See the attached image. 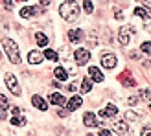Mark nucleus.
Listing matches in <instances>:
<instances>
[{
    "label": "nucleus",
    "instance_id": "nucleus-1",
    "mask_svg": "<svg viewBox=\"0 0 151 136\" xmlns=\"http://www.w3.org/2000/svg\"><path fill=\"white\" fill-rule=\"evenodd\" d=\"M59 15L68 20V22H76L79 17V6L78 2H74V0H68V2H63L61 7H59Z\"/></svg>",
    "mask_w": 151,
    "mask_h": 136
},
{
    "label": "nucleus",
    "instance_id": "nucleus-2",
    "mask_svg": "<svg viewBox=\"0 0 151 136\" xmlns=\"http://www.w3.org/2000/svg\"><path fill=\"white\" fill-rule=\"evenodd\" d=\"M2 46H4V50H6L7 57H9V61H11L13 64H19V63H20V54H19V46H17V44H15L11 39L4 37V39H2Z\"/></svg>",
    "mask_w": 151,
    "mask_h": 136
},
{
    "label": "nucleus",
    "instance_id": "nucleus-3",
    "mask_svg": "<svg viewBox=\"0 0 151 136\" xmlns=\"http://www.w3.org/2000/svg\"><path fill=\"white\" fill-rule=\"evenodd\" d=\"M6 85H7V88H9L15 96H20V87H19L17 77H15L13 74H7V75H6Z\"/></svg>",
    "mask_w": 151,
    "mask_h": 136
},
{
    "label": "nucleus",
    "instance_id": "nucleus-4",
    "mask_svg": "<svg viewBox=\"0 0 151 136\" xmlns=\"http://www.w3.org/2000/svg\"><path fill=\"white\" fill-rule=\"evenodd\" d=\"M74 57H76V63L78 64H87L88 59H90V52L85 50V48H79V50H76Z\"/></svg>",
    "mask_w": 151,
    "mask_h": 136
},
{
    "label": "nucleus",
    "instance_id": "nucleus-5",
    "mask_svg": "<svg viewBox=\"0 0 151 136\" xmlns=\"http://www.w3.org/2000/svg\"><path fill=\"white\" fill-rule=\"evenodd\" d=\"M83 123L87 127H100L101 120H98L94 112H85V116H83Z\"/></svg>",
    "mask_w": 151,
    "mask_h": 136
},
{
    "label": "nucleus",
    "instance_id": "nucleus-6",
    "mask_svg": "<svg viewBox=\"0 0 151 136\" xmlns=\"http://www.w3.org/2000/svg\"><path fill=\"white\" fill-rule=\"evenodd\" d=\"M116 63H118V59H116L114 54H105V55H101V66L103 68H114Z\"/></svg>",
    "mask_w": 151,
    "mask_h": 136
},
{
    "label": "nucleus",
    "instance_id": "nucleus-7",
    "mask_svg": "<svg viewBox=\"0 0 151 136\" xmlns=\"http://www.w3.org/2000/svg\"><path fill=\"white\" fill-rule=\"evenodd\" d=\"M118 41H120V44H124V46H127V44H129V41H131V33H129V28H127V26H124L122 29H120Z\"/></svg>",
    "mask_w": 151,
    "mask_h": 136
},
{
    "label": "nucleus",
    "instance_id": "nucleus-8",
    "mask_svg": "<svg viewBox=\"0 0 151 136\" xmlns=\"http://www.w3.org/2000/svg\"><path fill=\"white\" fill-rule=\"evenodd\" d=\"M83 37H85V33H83L81 29H70V31H68V41L74 42V44L81 42V41H83Z\"/></svg>",
    "mask_w": 151,
    "mask_h": 136
},
{
    "label": "nucleus",
    "instance_id": "nucleus-9",
    "mask_svg": "<svg viewBox=\"0 0 151 136\" xmlns=\"http://www.w3.org/2000/svg\"><path fill=\"white\" fill-rule=\"evenodd\" d=\"M116 114H118L116 105H109V107H105L103 110H100V118H114Z\"/></svg>",
    "mask_w": 151,
    "mask_h": 136
},
{
    "label": "nucleus",
    "instance_id": "nucleus-10",
    "mask_svg": "<svg viewBox=\"0 0 151 136\" xmlns=\"http://www.w3.org/2000/svg\"><path fill=\"white\" fill-rule=\"evenodd\" d=\"M88 75H90V79L96 81V83H101L103 81V74H101L100 68H96V66H90L88 68Z\"/></svg>",
    "mask_w": 151,
    "mask_h": 136
},
{
    "label": "nucleus",
    "instance_id": "nucleus-11",
    "mask_svg": "<svg viewBox=\"0 0 151 136\" xmlns=\"http://www.w3.org/2000/svg\"><path fill=\"white\" fill-rule=\"evenodd\" d=\"M28 61L32 63V64H39L41 61H42V55H41V52L39 50H32L28 54Z\"/></svg>",
    "mask_w": 151,
    "mask_h": 136
},
{
    "label": "nucleus",
    "instance_id": "nucleus-12",
    "mask_svg": "<svg viewBox=\"0 0 151 136\" xmlns=\"http://www.w3.org/2000/svg\"><path fill=\"white\" fill-rule=\"evenodd\" d=\"M32 103H33V107L39 109V110H46V109H48L46 101H44L41 96H33V97H32Z\"/></svg>",
    "mask_w": 151,
    "mask_h": 136
},
{
    "label": "nucleus",
    "instance_id": "nucleus-13",
    "mask_svg": "<svg viewBox=\"0 0 151 136\" xmlns=\"http://www.w3.org/2000/svg\"><path fill=\"white\" fill-rule=\"evenodd\" d=\"M79 105H81V97H79V96H74L68 103H65V107L68 109V110H78Z\"/></svg>",
    "mask_w": 151,
    "mask_h": 136
},
{
    "label": "nucleus",
    "instance_id": "nucleus-14",
    "mask_svg": "<svg viewBox=\"0 0 151 136\" xmlns=\"http://www.w3.org/2000/svg\"><path fill=\"white\" fill-rule=\"evenodd\" d=\"M127 131H129V127H127V123L124 122V120H116V122H114V132L125 134Z\"/></svg>",
    "mask_w": 151,
    "mask_h": 136
},
{
    "label": "nucleus",
    "instance_id": "nucleus-15",
    "mask_svg": "<svg viewBox=\"0 0 151 136\" xmlns=\"http://www.w3.org/2000/svg\"><path fill=\"white\" fill-rule=\"evenodd\" d=\"M134 15H137V17H140V19H144L146 22L151 19V15H149V9H147V7H137V9H134Z\"/></svg>",
    "mask_w": 151,
    "mask_h": 136
},
{
    "label": "nucleus",
    "instance_id": "nucleus-16",
    "mask_svg": "<svg viewBox=\"0 0 151 136\" xmlns=\"http://www.w3.org/2000/svg\"><path fill=\"white\" fill-rule=\"evenodd\" d=\"M37 11H39V7H22V9H20V17L29 19V17H33V15H37Z\"/></svg>",
    "mask_w": 151,
    "mask_h": 136
},
{
    "label": "nucleus",
    "instance_id": "nucleus-17",
    "mask_svg": "<svg viewBox=\"0 0 151 136\" xmlns=\"http://www.w3.org/2000/svg\"><path fill=\"white\" fill-rule=\"evenodd\" d=\"M50 103L52 105H65L66 101H65V97L61 94H55L54 92V94H50Z\"/></svg>",
    "mask_w": 151,
    "mask_h": 136
},
{
    "label": "nucleus",
    "instance_id": "nucleus-18",
    "mask_svg": "<svg viewBox=\"0 0 151 136\" xmlns=\"http://www.w3.org/2000/svg\"><path fill=\"white\" fill-rule=\"evenodd\" d=\"M11 125H17V127L26 125V118L24 116H19V114H13L11 116Z\"/></svg>",
    "mask_w": 151,
    "mask_h": 136
},
{
    "label": "nucleus",
    "instance_id": "nucleus-19",
    "mask_svg": "<svg viewBox=\"0 0 151 136\" xmlns=\"http://www.w3.org/2000/svg\"><path fill=\"white\" fill-rule=\"evenodd\" d=\"M35 41H37V44H39V46H46V44H48V37L39 31V33H35Z\"/></svg>",
    "mask_w": 151,
    "mask_h": 136
},
{
    "label": "nucleus",
    "instance_id": "nucleus-20",
    "mask_svg": "<svg viewBox=\"0 0 151 136\" xmlns=\"http://www.w3.org/2000/svg\"><path fill=\"white\" fill-rule=\"evenodd\" d=\"M54 74H55V77H57L59 81H65L66 77H68V74H66V70H65V68H61V66H57Z\"/></svg>",
    "mask_w": 151,
    "mask_h": 136
},
{
    "label": "nucleus",
    "instance_id": "nucleus-21",
    "mask_svg": "<svg viewBox=\"0 0 151 136\" xmlns=\"http://www.w3.org/2000/svg\"><path fill=\"white\" fill-rule=\"evenodd\" d=\"M42 57L50 59V61H57V59H59V54H57V52H54V50H44Z\"/></svg>",
    "mask_w": 151,
    "mask_h": 136
},
{
    "label": "nucleus",
    "instance_id": "nucleus-22",
    "mask_svg": "<svg viewBox=\"0 0 151 136\" xmlns=\"http://www.w3.org/2000/svg\"><path fill=\"white\" fill-rule=\"evenodd\" d=\"M90 88H92V79H83V83H81V92L87 94V92H90Z\"/></svg>",
    "mask_w": 151,
    "mask_h": 136
},
{
    "label": "nucleus",
    "instance_id": "nucleus-23",
    "mask_svg": "<svg viewBox=\"0 0 151 136\" xmlns=\"http://www.w3.org/2000/svg\"><path fill=\"white\" fill-rule=\"evenodd\" d=\"M140 116H138V112H134V110H127L125 112V120L127 122H137Z\"/></svg>",
    "mask_w": 151,
    "mask_h": 136
},
{
    "label": "nucleus",
    "instance_id": "nucleus-24",
    "mask_svg": "<svg viewBox=\"0 0 151 136\" xmlns=\"http://www.w3.org/2000/svg\"><path fill=\"white\" fill-rule=\"evenodd\" d=\"M140 50L144 52V54L151 55V41H147V42H142V44H140Z\"/></svg>",
    "mask_w": 151,
    "mask_h": 136
},
{
    "label": "nucleus",
    "instance_id": "nucleus-25",
    "mask_svg": "<svg viewBox=\"0 0 151 136\" xmlns=\"http://www.w3.org/2000/svg\"><path fill=\"white\" fill-rule=\"evenodd\" d=\"M140 97L146 101H151V88H146V90H140Z\"/></svg>",
    "mask_w": 151,
    "mask_h": 136
},
{
    "label": "nucleus",
    "instance_id": "nucleus-26",
    "mask_svg": "<svg viewBox=\"0 0 151 136\" xmlns=\"http://www.w3.org/2000/svg\"><path fill=\"white\" fill-rule=\"evenodd\" d=\"M0 109H4V110H7V109H9L7 97H6V96H2V94H0Z\"/></svg>",
    "mask_w": 151,
    "mask_h": 136
},
{
    "label": "nucleus",
    "instance_id": "nucleus-27",
    "mask_svg": "<svg viewBox=\"0 0 151 136\" xmlns=\"http://www.w3.org/2000/svg\"><path fill=\"white\" fill-rule=\"evenodd\" d=\"M83 9H85L87 13H92V2H90V0H85V2H83Z\"/></svg>",
    "mask_w": 151,
    "mask_h": 136
},
{
    "label": "nucleus",
    "instance_id": "nucleus-28",
    "mask_svg": "<svg viewBox=\"0 0 151 136\" xmlns=\"http://www.w3.org/2000/svg\"><path fill=\"white\" fill-rule=\"evenodd\" d=\"M4 6H6V9H13V0H2Z\"/></svg>",
    "mask_w": 151,
    "mask_h": 136
},
{
    "label": "nucleus",
    "instance_id": "nucleus-29",
    "mask_svg": "<svg viewBox=\"0 0 151 136\" xmlns=\"http://www.w3.org/2000/svg\"><path fill=\"white\" fill-rule=\"evenodd\" d=\"M114 15H116V19H118V20H122V19H124V15H122V11H120L118 7L114 9Z\"/></svg>",
    "mask_w": 151,
    "mask_h": 136
},
{
    "label": "nucleus",
    "instance_id": "nucleus-30",
    "mask_svg": "<svg viewBox=\"0 0 151 136\" xmlns=\"http://www.w3.org/2000/svg\"><path fill=\"white\" fill-rule=\"evenodd\" d=\"M138 2H142V4L147 7V9H151V0H138Z\"/></svg>",
    "mask_w": 151,
    "mask_h": 136
},
{
    "label": "nucleus",
    "instance_id": "nucleus-31",
    "mask_svg": "<svg viewBox=\"0 0 151 136\" xmlns=\"http://www.w3.org/2000/svg\"><path fill=\"white\" fill-rule=\"evenodd\" d=\"M142 134L149 136V134H151V127H144V129H142Z\"/></svg>",
    "mask_w": 151,
    "mask_h": 136
},
{
    "label": "nucleus",
    "instance_id": "nucleus-32",
    "mask_svg": "<svg viewBox=\"0 0 151 136\" xmlns=\"http://www.w3.org/2000/svg\"><path fill=\"white\" fill-rule=\"evenodd\" d=\"M100 134H101V136H109L111 131H109V129H100Z\"/></svg>",
    "mask_w": 151,
    "mask_h": 136
},
{
    "label": "nucleus",
    "instance_id": "nucleus-33",
    "mask_svg": "<svg viewBox=\"0 0 151 136\" xmlns=\"http://www.w3.org/2000/svg\"><path fill=\"white\" fill-rule=\"evenodd\" d=\"M19 112H20L19 107H13V109H11V114H19Z\"/></svg>",
    "mask_w": 151,
    "mask_h": 136
},
{
    "label": "nucleus",
    "instance_id": "nucleus-34",
    "mask_svg": "<svg viewBox=\"0 0 151 136\" xmlns=\"http://www.w3.org/2000/svg\"><path fill=\"white\" fill-rule=\"evenodd\" d=\"M0 120H6V112H4V109H0Z\"/></svg>",
    "mask_w": 151,
    "mask_h": 136
},
{
    "label": "nucleus",
    "instance_id": "nucleus-35",
    "mask_svg": "<svg viewBox=\"0 0 151 136\" xmlns=\"http://www.w3.org/2000/svg\"><path fill=\"white\" fill-rule=\"evenodd\" d=\"M39 2H41L42 6H48V4H50V0H39Z\"/></svg>",
    "mask_w": 151,
    "mask_h": 136
},
{
    "label": "nucleus",
    "instance_id": "nucleus-36",
    "mask_svg": "<svg viewBox=\"0 0 151 136\" xmlns=\"http://www.w3.org/2000/svg\"><path fill=\"white\" fill-rule=\"evenodd\" d=\"M66 90H70V92H74V90H76V85H68V88H66Z\"/></svg>",
    "mask_w": 151,
    "mask_h": 136
},
{
    "label": "nucleus",
    "instance_id": "nucleus-37",
    "mask_svg": "<svg viewBox=\"0 0 151 136\" xmlns=\"http://www.w3.org/2000/svg\"><path fill=\"white\" fill-rule=\"evenodd\" d=\"M147 29H151V24H149V20H147ZM151 33V31H149Z\"/></svg>",
    "mask_w": 151,
    "mask_h": 136
},
{
    "label": "nucleus",
    "instance_id": "nucleus-38",
    "mask_svg": "<svg viewBox=\"0 0 151 136\" xmlns=\"http://www.w3.org/2000/svg\"><path fill=\"white\" fill-rule=\"evenodd\" d=\"M149 110H151V105H149Z\"/></svg>",
    "mask_w": 151,
    "mask_h": 136
}]
</instances>
